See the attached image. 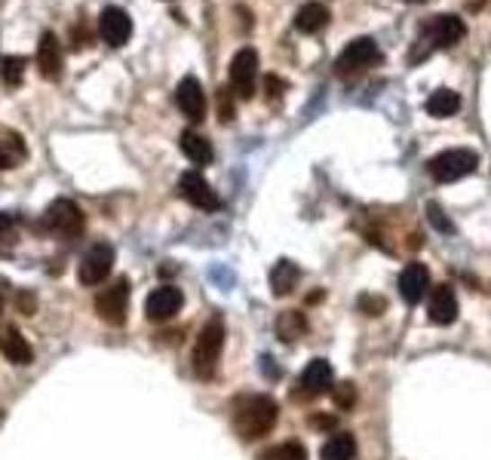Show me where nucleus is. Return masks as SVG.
<instances>
[{"label":"nucleus","mask_w":491,"mask_h":460,"mask_svg":"<svg viewBox=\"0 0 491 460\" xmlns=\"http://www.w3.org/2000/svg\"><path fill=\"white\" fill-rule=\"evenodd\" d=\"M280 408L271 396H243L234 405V427L243 439H262L277 424Z\"/></svg>","instance_id":"1"},{"label":"nucleus","mask_w":491,"mask_h":460,"mask_svg":"<svg viewBox=\"0 0 491 460\" xmlns=\"http://www.w3.org/2000/svg\"><path fill=\"white\" fill-rule=\"evenodd\" d=\"M221 350H225V323L215 316L203 325L197 344H193V372H197V377H203L206 381V377L215 375Z\"/></svg>","instance_id":"2"},{"label":"nucleus","mask_w":491,"mask_h":460,"mask_svg":"<svg viewBox=\"0 0 491 460\" xmlns=\"http://www.w3.org/2000/svg\"><path fill=\"white\" fill-rule=\"evenodd\" d=\"M476 166H479V157L467 147H451V151L436 154L433 160L427 163V172L436 178L439 184H451L460 181V178L473 175Z\"/></svg>","instance_id":"3"},{"label":"nucleus","mask_w":491,"mask_h":460,"mask_svg":"<svg viewBox=\"0 0 491 460\" xmlns=\"http://www.w3.org/2000/svg\"><path fill=\"white\" fill-rule=\"evenodd\" d=\"M381 62V49L371 37H356L344 47V53L335 58V74L338 77H353V74H362L366 68H375Z\"/></svg>","instance_id":"4"},{"label":"nucleus","mask_w":491,"mask_h":460,"mask_svg":"<svg viewBox=\"0 0 491 460\" xmlns=\"http://www.w3.org/2000/svg\"><path fill=\"white\" fill-rule=\"evenodd\" d=\"M126 310H129V279L121 277L95 298V314L105 319L108 325H123Z\"/></svg>","instance_id":"5"},{"label":"nucleus","mask_w":491,"mask_h":460,"mask_svg":"<svg viewBox=\"0 0 491 460\" xmlns=\"http://www.w3.org/2000/svg\"><path fill=\"white\" fill-rule=\"evenodd\" d=\"M464 34H467L464 19L436 16V19H430L427 25H424V34H421L418 43H424V47H436V49H449V47H455V43L464 40Z\"/></svg>","instance_id":"6"},{"label":"nucleus","mask_w":491,"mask_h":460,"mask_svg":"<svg viewBox=\"0 0 491 460\" xmlns=\"http://www.w3.org/2000/svg\"><path fill=\"white\" fill-rule=\"evenodd\" d=\"M111 267H114V249H111L108 243H95V246L80 258L77 279L84 286H99L108 279Z\"/></svg>","instance_id":"7"},{"label":"nucleus","mask_w":491,"mask_h":460,"mask_svg":"<svg viewBox=\"0 0 491 460\" xmlns=\"http://www.w3.org/2000/svg\"><path fill=\"white\" fill-rule=\"evenodd\" d=\"M258 84V53L252 47L240 49L230 62V86L240 99H252Z\"/></svg>","instance_id":"8"},{"label":"nucleus","mask_w":491,"mask_h":460,"mask_svg":"<svg viewBox=\"0 0 491 460\" xmlns=\"http://www.w3.org/2000/svg\"><path fill=\"white\" fill-rule=\"evenodd\" d=\"M43 225L53 230V234L77 236L84 234V212H80L71 199H56V203H49L47 215H43Z\"/></svg>","instance_id":"9"},{"label":"nucleus","mask_w":491,"mask_h":460,"mask_svg":"<svg viewBox=\"0 0 491 460\" xmlns=\"http://www.w3.org/2000/svg\"><path fill=\"white\" fill-rule=\"evenodd\" d=\"M99 34H102V40H105L108 47H114V49L126 47V43H129V37H132L129 13L121 10V6H105V10H102V16H99Z\"/></svg>","instance_id":"10"},{"label":"nucleus","mask_w":491,"mask_h":460,"mask_svg":"<svg viewBox=\"0 0 491 460\" xmlns=\"http://www.w3.org/2000/svg\"><path fill=\"white\" fill-rule=\"evenodd\" d=\"M184 304V295L182 288L175 286H160L154 288L151 295H147L145 301V316L151 319V323H166V319H173L178 310H182Z\"/></svg>","instance_id":"11"},{"label":"nucleus","mask_w":491,"mask_h":460,"mask_svg":"<svg viewBox=\"0 0 491 460\" xmlns=\"http://www.w3.org/2000/svg\"><path fill=\"white\" fill-rule=\"evenodd\" d=\"M178 190H182V197L188 199L191 206H197V209H203V212L221 209L219 194H215L212 184L206 181V178L200 175V172H184L182 181H178Z\"/></svg>","instance_id":"12"},{"label":"nucleus","mask_w":491,"mask_h":460,"mask_svg":"<svg viewBox=\"0 0 491 460\" xmlns=\"http://www.w3.org/2000/svg\"><path fill=\"white\" fill-rule=\"evenodd\" d=\"M175 105L191 123H200L206 117V93L197 77H184L175 89Z\"/></svg>","instance_id":"13"},{"label":"nucleus","mask_w":491,"mask_h":460,"mask_svg":"<svg viewBox=\"0 0 491 460\" xmlns=\"http://www.w3.org/2000/svg\"><path fill=\"white\" fill-rule=\"evenodd\" d=\"M37 68L47 80L62 77V47H58L53 31H43L40 43H37Z\"/></svg>","instance_id":"14"},{"label":"nucleus","mask_w":491,"mask_h":460,"mask_svg":"<svg viewBox=\"0 0 491 460\" xmlns=\"http://www.w3.org/2000/svg\"><path fill=\"white\" fill-rule=\"evenodd\" d=\"M427 316L433 325H451L458 319V298L449 286H436L433 292H430Z\"/></svg>","instance_id":"15"},{"label":"nucleus","mask_w":491,"mask_h":460,"mask_svg":"<svg viewBox=\"0 0 491 460\" xmlns=\"http://www.w3.org/2000/svg\"><path fill=\"white\" fill-rule=\"evenodd\" d=\"M430 292V273L424 264H408L403 273H399V295H403V301L408 304H418L424 301V295Z\"/></svg>","instance_id":"16"},{"label":"nucleus","mask_w":491,"mask_h":460,"mask_svg":"<svg viewBox=\"0 0 491 460\" xmlns=\"http://www.w3.org/2000/svg\"><path fill=\"white\" fill-rule=\"evenodd\" d=\"M332 387V366L326 359H314L299 377V393L301 396H323Z\"/></svg>","instance_id":"17"},{"label":"nucleus","mask_w":491,"mask_h":460,"mask_svg":"<svg viewBox=\"0 0 491 460\" xmlns=\"http://www.w3.org/2000/svg\"><path fill=\"white\" fill-rule=\"evenodd\" d=\"M0 353H4L13 366H31L34 359L31 344H28L25 335H22L19 329H13V325L6 332H0Z\"/></svg>","instance_id":"18"},{"label":"nucleus","mask_w":491,"mask_h":460,"mask_svg":"<svg viewBox=\"0 0 491 460\" xmlns=\"http://www.w3.org/2000/svg\"><path fill=\"white\" fill-rule=\"evenodd\" d=\"M178 147H182L184 157H188L191 163H197V166H206V163H212V145L206 142L200 132L184 129L182 138H178Z\"/></svg>","instance_id":"19"},{"label":"nucleus","mask_w":491,"mask_h":460,"mask_svg":"<svg viewBox=\"0 0 491 460\" xmlns=\"http://www.w3.org/2000/svg\"><path fill=\"white\" fill-rule=\"evenodd\" d=\"M329 19L332 16L323 4H304L299 10V16H295V28H299L301 34H317L329 25Z\"/></svg>","instance_id":"20"},{"label":"nucleus","mask_w":491,"mask_h":460,"mask_svg":"<svg viewBox=\"0 0 491 460\" xmlns=\"http://www.w3.org/2000/svg\"><path fill=\"white\" fill-rule=\"evenodd\" d=\"M424 108H427L430 117L445 120V117H451V114H458V111H460V95L455 93V89H436Z\"/></svg>","instance_id":"21"},{"label":"nucleus","mask_w":491,"mask_h":460,"mask_svg":"<svg viewBox=\"0 0 491 460\" xmlns=\"http://www.w3.org/2000/svg\"><path fill=\"white\" fill-rule=\"evenodd\" d=\"M299 277H301V270L292 261H280L271 270V288H273V295H277V298L289 295L295 286H299Z\"/></svg>","instance_id":"22"},{"label":"nucleus","mask_w":491,"mask_h":460,"mask_svg":"<svg viewBox=\"0 0 491 460\" xmlns=\"http://www.w3.org/2000/svg\"><path fill=\"white\" fill-rule=\"evenodd\" d=\"M25 160V142L19 132H0V169H13V163Z\"/></svg>","instance_id":"23"},{"label":"nucleus","mask_w":491,"mask_h":460,"mask_svg":"<svg viewBox=\"0 0 491 460\" xmlns=\"http://www.w3.org/2000/svg\"><path fill=\"white\" fill-rule=\"evenodd\" d=\"M319 457H323V460H353L356 457V439L351 433L332 436V439L323 445Z\"/></svg>","instance_id":"24"},{"label":"nucleus","mask_w":491,"mask_h":460,"mask_svg":"<svg viewBox=\"0 0 491 460\" xmlns=\"http://www.w3.org/2000/svg\"><path fill=\"white\" fill-rule=\"evenodd\" d=\"M304 329H308V323H304L301 314H295V310H289V314H282L277 319V335L282 341H295L304 335Z\"/></svg>","instance_id":"25"},{"label":"nucleus","mask_w":491,"mask_h":460,"mask_svg":"<svg viewBox=\"0 0 491 460\" xmlns=\"http://www.w3.org/2000/svg\"><path fill=\"white\" fill-rule=\"evenodd\" d=\"M25 58L22 56H6L0 58V77H4L6 86H22V77H25Z\"/></svg>","instance_id":"26"},{"label":"nucleus","mask_w":491,"mask_h":460,"mask_svg":"<svg viewBox=\"0 0 491 460\" xmlns=\"http://www.w3.org/2000/svg\"><path fill=\"white\" fill-rule=\"evenodd\" d=\"M262 460H308V451H304L301 442H282V445L267 448Z\"/></svg>","instance_id":"27"},{"label":"nucleus","mask_w":491,"mask_h":460,"mask_svg":"<svg viewBox=\"0 0 491 460\" xmlns=\"http://www.w3.org/2000/svg\"><path fill=\"white\" fill-rule=\"evenodd\" d=\"M427 215H430V225L439 227V230H442V234H451V230H455V227H451V221L445 218V215H442V209H439V206L430 203V206H427Z\"/></svg>","instance_id":"28"},{"label":"nucleus","mask_w":491,"mask_h":460,"mask_svg":"<svg viewBox=\"0 0 491 460\" xmlns=\"http://www.w3.org/2000/svg\"><path fill=\"white\" fill-rule=\"evenodd\" d=\"M360 307H362V314L378 316V314H384V310H387V301H384V298H371V295H362V298H360Z\"/></svg>","instance_id":"29"},{"label":"nucleus","mask_w":491,"mask_h":460,"mask_svg":"<svg viewBox=\"0 0 491 460\" xmlns=\"http://www.w3.org/2000/svg\"><path fill=\"white\" fill-rule=\"evenodd\" d=\"M335 405L341 408L353 405V384H338V387H335Z\"/></svg>","instance_id":"30"},{"label":"nucleus","mask_w":491,"mask_h":460,"mask_svg":"<svg viewBox=\"0 0 491 460\" xmlns=\"http://www.w3.org/2000/svg\"><path fill=\"white\" fill-rule=\"evenodd\" d=\"M219 114H221V120H225V123L234 120V105H230V89H219Z\"/></svg>","instance_id":"31"},{"label":"nucleus","mask_w":491,"mask_h":460,"mask_svg":"<svg viewBox=\"0 0 491 460\" xmlns=\"http://www.w3.org/2000/svg\"><path fill=\"white\" fill-rule=\"evenodd\" d=\"M264 86H267V95H271V99H280V95L286 93V84H282L280 77H273V74L264 77Z\"/></svg>","instance_id":"32"},{"label":"nucleus","mask_w":491,"mask_h":460,"mask_svg":"<svg viewBox=\"0 0 491 460\" xmlns=\"http://www.w3.org/2000/svg\"><path fill=\"white\" fill-rule=\"evenodd\" d=\"M13 225H16V218H13L10 212H0V240H4V236L10 234Z\"/></svg>","instance_id":"33"},{"label":"nucleus","mask_w":491,"mask_h":460,"mask_svg":"<svg viewBox=\"0 0 491 460\" xmlns=\"http://www.w3.org/2000/svg\"><path fill=\"white\" fill-rule=\"evenodd\" d=\"M0 314H4V292H0Z\"/></svg>","instance_id":"34"},{"label":"nucleus","mask_w":491,"mask_h":460,"mask_svg":"<svg viewBox=\"0 0 491 460\" xmlns=\"http://www.w3.org/2000/svg\"><path fill=\"white\" fill-rule=\"evenodd\" d=\"M412 4H424V0H412Z\"/></svg>","instance_id":"35"}]
</instances>
